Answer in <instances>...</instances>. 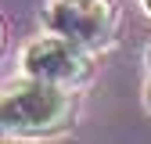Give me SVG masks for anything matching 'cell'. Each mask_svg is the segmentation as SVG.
I'll return each instance as SVG.
<instances>
[{"mask_svg":"<svg viewBox=\"0 0 151 144\" xmlns=\"http://www.w3.org/2000/svg\"><path fill=\"white\" fill-rule=\"evenodd\" d=\"M147 65H151V50H147Z\"/></svg>","mask_w":151,"mask_h":144,"instance_id":"52a82bcc","label":"cell"},{"mask_svg":"<svg viewBox=\"0 0 151 144\" xmlns=\"http://www.w3.org/2000/svg\"><path fill=\"white\" fill-rule=\"evenodd\" d=\"M22 72L32 79H47V83H61L72 86L90 76V61H86V47L65 40V36H43L32 40L22 50Z\"/></svg>","mask_w":151,"mask_h":144,"instance_id":"7a4b0ae2","label":"cell"},{"mask_svg":"<svg viewBox=\"0 0 151 144\" xmlns=\"http://www.w3.org/2000/svg\"><path fill=\"white\" fill-rule=\"evenodd\" d=\"M0 133H4V130H0Z\"/></svg>","mask_w":151,"mask_h":144,"instance_id":"ba28073f","label":"cell"},{"mask_svg":"<svg viewBox=\"0 0 151 144\" xmlns=\"http://www.w3.org/2000/svg\"><path fill=\"white\" fill-rule=\"evenodd\" d=\"M43 25L79 47H97L111 32V14L104 0H54L43 11Z\"/></svg>","mask_w":151,"mask_h":144,"instance_id":"3957f363","label":"cell"},{"mask_svg":"<svg viewBox=\"0 0 151 144\" xmlns=\"http://www.w3.org/2000/svg\"><path fill=\"white\" fill-rule=\"evenodd\" d=\"M72 119V97L61 83L32 79L0 94V130L4 133H50Z\"/></svg>","mask_w":151,"mask_h":144,"instance_id":"6da1fadb","label":"cell"},{"mask_svg":"<svg viewBox=\"0 0 151 144\" xmlns=\"http://www.w3.org/2000/svg\"><path fill=\"white\" fill-rule=\"evenodd\" d=\"M0 50H4V22H0Z\"/></svg>","mask_w":151,"mask_h":144,"instance_id":"277c9868","label":"cell"},{"mask_svg":"<svg viewBox=\"0 0 151 144\" xmlns=\"http://www.w3.org/2000/svg\"><path fill=\"white\" fill-rule=\"evenodd\" d=\"M147 104H151V83H147Z\"/></svg>","mask_w":151,"mask_h":144,"instance_id":"5b68a950","label":"cell"},{"mask_svg":"<svg viewBox=\"0 0 151 144\" xmlns=\"http://www.w3.org/2000/svg\"><path fill=\"white\" fill-rule=\"evenodd\" d=\"M144 7H147V11H151V0H144Z\"/></svg>","mask_w":151,"mask_h":144,"instance_id":"8992f818","label":"cell"}]
</instances>
